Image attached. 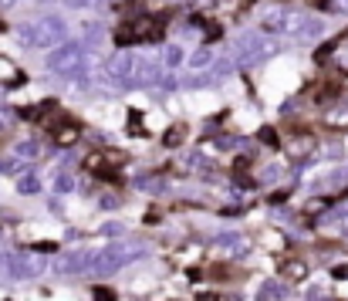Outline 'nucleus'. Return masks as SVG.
Listing matches in <instances>:
<instances>
[{
	"label": "nucleus",
	"mask_w": 348,
	"mask_h": 301,
	"mask_svg": "<svg viewBox=\"0 0 348 301\" xmlns=\"http://www.w3.org/2000/svg\"><path fill=\"white\" fill-rule=\"evenodd\" d=\"M287 17H291V14H287L284 7H267V10H264V24H260V27H264V31H287Z\"/></svg>",
	"instance_id": "obj_5"
},
{
	"label": "nucleus",
	"mask_w": 348,
	"mask_h": 301,
	"mask_svg": "<svg viewBox=\"0 0 348 301\" xmlns=\"http://www.w3.org/2000/svg\"><path fill=\"white\" fill-rule=\"evenodd\" d=\"M7 74H14V65H10L7 58H0V78H7Z\"/></svg>",
	"instance_id": "obj_20"
},
{
	"label": "nucleus",
	"mask_w": 348,
	"mask_h": 301,
	"mask_svg": "<svg viewBox=\"0 0 348 301\" xmlns=\"http://www.w3.org/2000/svg\"><path fill=\"white\" fill-rule=\"evenodd\" d=\"M108 163H115V166H122V163H125V153H108Z\"/></svg>",
	"instance_id": "obj_21"
},
{
	"label": "nucleus",
	"mask_w": 348,
	"mask_h": 301,
	"mask_svg": "<svg viewBox=\"0 0 348 301\" xmlns=\"http://www.w3.org/2000/svg\"><path fill=\"white\" fill-rule=\"evenodd\" d=\"M17 0H0V7H14Z\"/></svg>",
	"instance_id": "obj_23"
},
{
	"label": "nucleus",
	"mask_w": 348,
	"mask_h": 301,
	"mask_svg": "<svg viewBox=\"0 0 348 301\" xmlns=\"http://www.w3.org/2000/svg\"><path fill=\"white\" fill-rule=\"evenodd\" d=\"M81 34H85V37H98V34H102V24H98V21H81Z\"/></svg>",
	"instance_id": "obj_14"
},
{
	"label": "nucleus",
	"mask_w": 348,
	"mask_h": 301,
	"mask_svg": "<svg viewBox=\"0 0 348 301\" xmlns=\"http://www.w3.org/2000/svg\"><path fill=\"white\" fill-rule=\"evenodd\" d=\"M17 37H21V44H24L27 51H51V48H57V44H65L68 27H65L61 17H37L31 24L17 27Z\"/></svg>",
	"instance_id": "obj_1"
},
{
	"label": "nucleus",
	"mask_w": 348,
	"mask_h": 301,
	"mask_svg": "<svg viewBox=\"0 0 348 301\" xmlns=\"http://www.w3.org/2000/svg\"><path fill=\"white\" fill-rule=\"evenodd\" d=\"M78 139H81V129H78L74 122H65L61 129H54V142H57V146H65V149L74 146Z\"/></svg>",
	"instance_id": "obj_6"
},
{
	"label": "nucleus",
	"mask_w": 348,
	"mask_h": 301,
	"mask_svg": "<svg viewBox=\"0 0 348 301\" xmlns=\"http://www.w3.org/2000/svg\"><path fill=\"white\" fill-rule=\"evenodd\" d=\"M162 61H166L169 68H176V65H183V61H186V54H183V48H179V44H166V48H162Z\"/></svg>",
	"instance_id": "obj_8"
},
{
	"label": "nucleus",
	"mask_w": 348,
	"mask_h": 301,
	"mask_svg": "<svg viewBox=\"0 0 348 301\" xmlns=\"http://www.w3.org/2000/svg\"><path fill=\"white\" fill-rule=\"evenodd\" d=\"M341 58H345V65H348V41H345V51H341Z\"/></svg>",
	"instance_id": "obj_24"
},
{
	"label": "nucleus",
	"mask_w": 348,
	"mask_h": 301,
	"mask_svg": "<svg viewBox=\"0 0 348 301\" xmlns=\"http://www.w3.org/2000/svg\"><path fill=\"white\" fill-rule=\"evenodd\" d=\"M186 65L193 68V71H200V68H210V65H213V51L206 48V44H200V48L186 58Z\"/></svg>",
	"instance_id": "obj_7"
},
{
	"label": "nucleus",
	"mask_w": 348,
	"mask_h": 301,
	"mask_svg": "<svg viewBox=\"0 0 348 301\" xmlns=\"http://www.w3.org/2000/svg\"><path fill=\"white\" fill-rule=\"evenodd\" d=\"M95 298H98V301H115V291L102 285V288H95Z\"/></svg>",
	"instance_id": "obj_18"
},
{
	"label": "nucleus",
	"mask_w": 348,
	"mask_h": 301,
	"mask_svg": "<svg viewBox=\"0 0 348 301\" xmlns=\"http://www.w3.org/2000/svg\"><path fill=\"white\" fill-rule=\"evenodd\" d=\"M260 298H264V301H270V298H284V288L281 285H264V294H260Z\"/></svg>",
	"instance_id": "obj_16"
},
{
	"label": "nucleus",
	"mask_w": 348,
	"mask_h": 301,
	"mask_svg": "<svg viewBox=\"0 0 348 301\" xmlns=\"http://www.w3.org/2000/svg\"><path fill=\"white\" fill-rule=\"evenodd\" d=\"M159 74H162V65H159V58H152V54H139L136 58V82L139 85H156L159 82Z\"/></svg>",
	"instance_id": "obj_4"
},
{
	"label": "nucleus",
	"mask_w": 348,
	"mask_h": 301,
	"mask_svg": "<svg viewBox=\"0 0 348 301\" xmlns=\"http://www.w3.org/2000/svg\"><path fill=\"white\" fill-rule=\"evenodd\" d=\"M54 190L57 193H68V190H74V179L68 176V173H57L54 176Z\"/></svg>",
	"instance_id": "obj_12"
},
{
	"label": "nucleus",
	"mask_w": 348,
	"mask_h": 301,
	"mask_svg": "<svg viewBox=\"0 0 348 301\" xmlns=\"http://www.w3.org/2000/svg\"><path fill=\"white\" fill-rule=\"evenodd\" d=\"M129 132H132V136H142V132H146V129H142V119L132 115V119H129Z\"/></svg>",
	"instance_id": "obj_19"
},
{
	"label": "nucleus",
	"mask_w": 348,
	"mask_h": 301,
	"mask_svg": "<svg viewBox=\"0 0 348 301\" xmlns=\"http://www.w3.org/2000/svg\"><path fill=\"white\" fill-rule=\"evenodd\" d=\"M183 142H186V129H183V125H172V129L162 136V146H169V149L183 146Z\"/></svg>",
	"instance_id": "obj_9"
},
{
	"label": "nucleus",
	"mask_w": 348,
	"mask_h": 301,
	"mask_svg": "<svg viewBox=\"0 0 348 301\" xmlns=\"http://www.w3.org/2000/svg\"><path fill=\"white\" fill-rule=\"evenodd\" d=\"M105 74H108V82H112L115 88H129L132 74H136V58H132L129 51H119V54L105 65Z\"/></svg>",
	"instance_id": "obj_3"
},
{
	"label": "nucleus",
	"mask_w": 348,
	"mask_h": 301,
	"mask_svg": "<svg viewBox=\"0 0 348 301\" xmlns=\"http://www.w3.org/2000/svg\"><path fill=\"white\" fill-rule=\"evenodd\" d=\"M0 132H4V119H0Z\"/></svg>",
	"instance_id": "obj_25"
},
{
	"label": "nucleus",
	"mask_w": 348,
	"mask_h": 301,
	"mask_svg": "<svg viewBox=\"0 0 348 301\" xmlns=\"http://www.w3.org/2000/svg\"><path fill=\"white\" fill-rule=\"evenodd\" d=\"M345 220H348V210H345Z\"/></svg>",
	"instance_id": "obj_26"
},
{
	"label": "nucleus",
	"mask_w": 348,
	"mask_h": 301,
	"mask_svg": "<svg viewBox=\"0 0 348 301\" xmlns=\"http://www.w3.org/2000/svg\"><path fill=\"white\" fill-rule=\"evenodd\" d=\"M17 156H21V159H34V156H37V142H21V146H17Z\"/></svg>",
	"instance_id": "obj_15"
},
{
	"label": "nucleus",
	"mask_w": 348,
	"mask_h": 301,
	"mask_svg": "<svg viewBox=\"0 0 348 301\" xmlns=\"http://www.w3.org/2000/svg\"><path fill=\"white\" fill-rule=\"evenodd\" d=\"M17 190H21V193H37L41 183H37V176H24L21 183H17Z\"/></svg>",
	"instance_id": "obj_13"
},
{
	"label": "nucleus",
	"mask_w": 348,
	"mask_h": 301,
	"mask_svg": "<svg viewBox=\"0 0 348 301\" xmlns=\"http://www.w3.org/2000/svg\"><path fill=\"white\" fill-rule=\"evenodd\" d=\"M284 277H294V281H298V277H304L308 274V268H304V264H301V260H287V264H284Z\"/></svg>",
	"instance_id": "obj_10"
},
{
	"label": "nucleus",
	"mask_w": 348,
	"mask_h": 301,
	"mask_svg": "<svg viewBox=\"0 0 348 301\" xmlns=\"http://www.w3.org/2000/svg\"><path fill=\"white\" fill-rule=\"evenodd\" d=\"M65 7L71 10H91V7H102V4H108V0H61Z\"/></svg>",
	"instance_id": "obj_11"
},
{
	"label": "nucleus",
	"mask_w": 348,
	"mask_h": 301,
	"mask_svg": "<svg viewBox=\"0 0 348 301\" xmlns=\"http://www.w3.org/2000/svg\"><path fill=\"white\" fill-rule=\"evenodd\" d=\"M257 139L264 142V146H277V132H274V129H260Z\"/></svg>",
	"instance_id": "obj_17"
},
{
	"label": "nucleus",
	"mask_w": 348,
	"mask_h": 301,
	"mask_svg": "<svg viewBox=\"0 0 348 301\" xmlns=\"http://www.w3.org/2000/svg\"><path fill=\"white\" fill-rule=\"evenodd\" d=\"M196 301H220V294H200Z\"/></svg>",
	"instance_id": "obj_22"
},
{
	"label": "nucleus",
	"mask_w": 348,
	"mask_h": 301,
	"mask_svg": "<svg viewBox=\"0 0 348 301\" xmlns=\"http://www.w3.org/2000/svg\"><path fill=\"white\" fill-rule=\"evenodd\" d=\"M81 58H85V48L65 41V44H57V48H51L48 71L51 74H61V78H68V74H81Z\"/></svg>",
	"instance_id": "obj_2"
}]
</instances>
